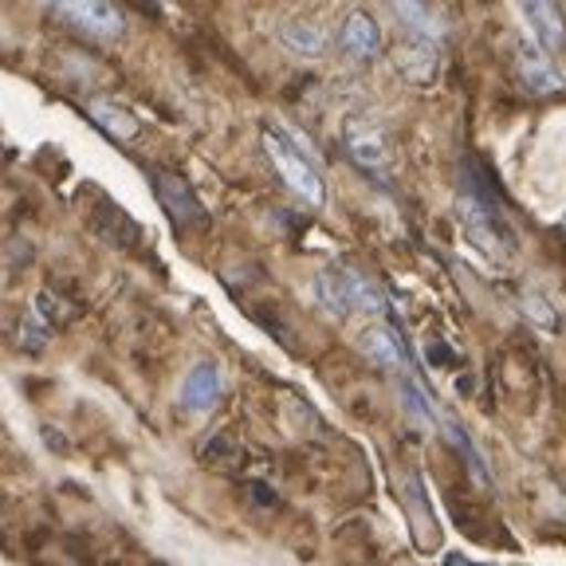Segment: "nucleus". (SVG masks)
<instances>
[{
  "mask_svg": "<svg viewBox=\"0 0 566 566\" xmlns=\"http://www.w3.org/2000/svg\"><path fill=\"white\" fill-rule=\"evenodd\" d=\"M457 209H460V221H464V232H469V240L480 252H488L492 260L515 256L520 240H515V229L504 212V193H500L495 174L480 158L464 161Z\"/></svg>",
  "mask_w": 566,
  "mask_h": 566,
  "instance_id": "f257e3e1",
  "label": "nucleus"
},
{
  "mask_svg": "<svg viewBox=\"0 0 566 566\" xmlns=\"http://www.w3.org/2000/svg\"><path fill=\"white\" fill-rule=\"evenodd\" d=\"M264 150H268V158H272L275 174L283 177V186L292 189L300 201H307L311 209H323V205H327V181L318 177V169L311 166L307 154H303L292 138H287V130H275V126H268V130H264Z\"/></svg>",
  "mask_w": 566,
  "mask_h": 566,
  "instance_id": "f03ea898",
  "label": "nucleus"
},
{
  "mask_svg": "<svg viewBox=\"0 0 566 566\" xmlns=\"http://www.w3.org/2000/svg\"><path fill=\"white\" fill-rule=\"evenodd\" d=\"M150 186L174 224H181V229H205L209 224V212L189 186V177H181L177 169H150Z\"/></svg>",
  "mask_w": 566,
  "mask_h": 566,
  "instance_id": "7ed1b4c3",
  "label": "nucleus"
},
{
  "mask_svg": "<svg viewBox=\"0 0 566 566\" xmlns=\"http://www.w3.org/2000/svg\"><path fill=\"white\" fill-rule=\"evenodd\" d=\"M343 138L354 166L363 169V174L378 177V181H389V174H394V150H389L386 134L370 118H346Z\"/></svg>",
  "mask_w": 566,
  "mask_h": 566,
  "instance_id": "20e7f679",
  "label": "nucleus"
},
{
  "mask_svg": "<svg viewBox=\"0 0 566 566\" xmlns=\"http://www.w3.org/2000/svg\"><path fill=\"white\" fill-rule=\"evenodd\" d=\"M338 48H343V52L350 55V60H363V63L378 60V52H381V32H378V24H374L370 12L354 9L350 17L343 20V28H338Z\"/></svg>",
  "mask_w": 566,
  "mask_h": 566,
  "instance_id": "39448f33",
  "label": "nucleus"
},
{
  "mask_svg": "<svg viewBox=\"0 0 566 566\" xmlns=\"http://www.w3.org/2000/svg\"><path fill=\"white\" fill-rule=\"evenodd\" d=\"M63 20H71V24L87 28L91 35H103V40H115V35H123L126 28V17L115 9V4H95V0H80V4H60Z\"/></svg>",
  "mask_w": 566,
  "mask_h": 566,
  "instance_id": "423d86ee",
  "label": "nucleus"
},
{
  "mask_svg": "<svg viewBox=\"0 0 566 566\" xmlns=\"http://www.w3.org/2000/svg\"><path fill=\"white\" fill-rule=\"evenodd\" d=\"M520 80L527 83L531 95H555V91L566 87L563 71L555 67V60H551L539 44L520 48Z\"/></svg>",
  "mask_w": 566,
  "mask_h": 566,
  "instance_id": "0eeeda50",
  "label": "nucleus"
},
{
  "mask_svg": "<svg viewBox=\"0 0 566 566\" xmlns=\"http://www.w3.org/2000/svg\"><path fill=\"white\" fill-rule=\"evenodd\" d=\"M221 394H224V374H221V366L209 363V358H201V363L186 374V381H181V406L186 409H212L221 401Z\"/></svg>",
  "mask_w": 566,
  "mask_h": 566,
  "instance_id": "6e6552de",
  "label": "nucleus"
},
{
  "mask_svg": "<svg viewBox=\"0 0 566 566\" xmlns=\"http://www.w3.org/2000/svg\"><path fill=\"white\" fill-rule=\"evenodd\" d=\"M91 229L98 232L103 240H111V244H118V248H134L142 240V229H138V221H134L130 212L126 209H118L111 197H103L98 193V212L91 217Z\"/></svg>",
  "mask_w": 566,
  "mask_h": 566,
  "instance_id": "1a4fd4ad",
  "label": "nucleus"
},
{
  "mask_svg": "<svg viewBox=\"0 0 566 566\" xmlns=\"http://www.w3.org/2000/svg\"><path fill=\"white\" fill-rule=\"evenodd\" d=\"M520 17H523V24L531 28V35H535V44H539L543 52H563L566 20H563V12H558V4H523Z\"/></svg>",
  "mask_w": 566,
  "mask_h": 566,
  "instance_id": "9d476101",
  "label": "nucleus"
},
{
  "mask_svg": "<svg viewBox=\"0 0 566 566\" xmlns=\"http://www.w3.org/2000/svg\"><path fill=\"white\" fill-rule=\"evenodd\" d=\"M338 280H343L346 295H350V307L354 311H366V315H386L389 303H386V292H381L378 283L363 272V268L354 264H335Z\"/></svg>",
  "mask_w": 566,
  "mask_h": 566,
  "instance_id": "9b49d317",
  "label": "nucleus"
},
{
  "mask_svg": "<svg viewBox=\"0 0 566 566\" xmlns=\"http://www.w3.org/2000/svg\"><path fill=\"white\" fill-rule=\"evenodd\" d=\"M363 350H366V358H370L374 366H381V370H389V374H398L401 366L409 363V354H406V346H401V338L394 335L389 327H370V331H363Z\"/></svg>",
  "mask_w": 566,
  "mask_h": 566,
  "instance_id": "f8f14e48",
  "label": "nucleus"
},
{
  "mask_svg": "<svg viewBox=\"0 0 566 566\" xmlns=\"http://www.w3.org/2000/svg\"><path fill=\"white\" fill-rule=\"evenodd\" d=\"M83 111H87V118L98 126V130H106L111 138H118V142H134L138 138V118L130 115V111H123L118 103H111V98H91V103H83Z\"/></svg>",
  "mask_w": 566,
  "mask_h": 566,
  "instance_id": "ddd939ff",
  "label": "nucleus"
},
{
  "mask_svg": "<svg viewBox=\"0 0 566 566\" xmlns=\"http://www.w3.org/2000/svg\"><path fill=\"white\" fill-rule=\"evenodd\" d=\"M394 17L409 28V35H413V40H421V44H433V48L441 44L444 24H441V17L429 9V4H394Z\"/></svg>",
  "mask_w": 566,
  "mask_h": 566,
  "instance_id": "4468645a",
  "label": "nucleus"
},
{
  "mask_svg": "<svg viewBox=\"0 0 566 566\" xmlns=\"http://www.w3.org/2000/svg\"><path fill=\"white\" fill-rule=\"evenodd\" d=\"M280 40H283V48H292L295 55H307V60L327 52V35H323L318 24H311V20H287V24L280 28Z\"/></svg>",
  "mask_w": 566,
  "mask_h": 566,
  "instance_id": "2eb2a0df",
  "label": "nucleus"
},
{
  "mask_svg": "<svg viewBox=\"0 0 566 566\" xmlns=\"http://www.w3.org/2000/svg\"><path fill=\"white\" fill-rule=\"evenodd\" d=\"M315 300H318V307L327 311L331 318H346L354 311L350 307V295H346L343 280H338V272H335V264L323 268V272L315 275Z\"/></svg>",
  "mask_w": 566,
  "mask_h": 566,
  "instance_id": "dca6fc26",
  "label": "nucleus"
},
{
  "mask_svg": "<svg viewBox=\"0 0 566 566\" xmlns=\"http://www.w3.org/2000/svg\"><path fill=\"white\" fill-rule=\"evenodd\" d=\"M401 71H406L409 80L429 83L437 75V48L433 44H421V40H413V44L406 48V55H401Z\"/></svg>",
  "mask_w": 566,
  "mask_h": 566,
  "instance_id": "f3484780",
  "label": "nucleus"
},
{
  "mask_svg": "<svg viewBox=\"0 0 566 566\" xmlns=\"http://www.w3.org/2000/svg\"><path fill=\"white\" fill-rule=\"evenodd\" d=\"M52 323H48L40 311H28L24 318H20V335H17V343H20V350H28V354H35V350H44L48 343H52Z\"/></svg>",
  "mask_w": 566,
  "mask_h": 566,
  "instance_id": "a211bd4d",
  "label": "nucleus"
},
{
  "mask_svg": "<svg viewBox=\"0 0 566 566\" xmlns=\"http://www.w3.org/2000/svg\"><path fill=\"white\" fill-rule=\"evenodd\" d=\"M449 437H452V441H457V449L464 452V460H469V469L476 472V476L484 480V484H492V476H488V464H484V457H480V452L472 449L469 433H464V429H460V424H449Z\"/></svg>",
  "mask_w": 566,
  "mask_h": 566,
  "instance_id": "6ab92c4d",
  "label": "nucleus"
},
{
  "mask_svg": "<svg viewBox=\"0 0 566 566\" xmlns=\"http://www.w3.org/2000/svg\"><path fill=\"white\" fill-rule=\"evenodd\" d=\"M209 464H232L237 460V441H232L229 433H217L209 444H205V452H201Z\"/></svg>",
  "mask_w": 566,
  "mask_h": 566,
  "instance_id": "aec40b11",
  "label": "nucleus"
},
{
  "mask_svg": "<svg viewBox=\"0 0 566 566\" xmlns=\"http://www.w3.org/2000/svg\"><path fill=\"white\" fill-rule=\"evenodd\" d=\"M398 394H401V401H406V409H413V417H417V421H433V409H429V401L421 398V389H417L413 381H409V378H401Z\"/></svg>",
  "mask_w": 566,
  "mask_h": 566,
  "instance_id": "412c9836",
  "label": "nucleus"
},
{
  "mask_svg": "<svg viewBox=\"0 0 566 566\" xmlns=\"http://www.w3.org/2000/svg\"><path fill=\"white\" fill-rule=\"evenodd\" d=\"M523 311L531 315V323H539V327H547V331H558V315L543 300H535V295H523Z\"/></svg>",
  "mask_w": 566,
  "mask_h": 566,
  "instance_id": "4be33fe9",
  "label": "nucleus"
},
{
  "mask_svg": "<svg viewBox=\"0 0 566 566\" xmlns=\"http://www.w3.org/2000/svg\"><path fill=\"white\" fill-rule=\"evenodd\" d=\"M444 566H488V563H472V558H464V555H449Z\"/></svg>",
  "mask_w": 566,
  "mask_h": 566,
  "instance_id": "5701e85b",
  "label": "nucleus"
}]
</instances>
